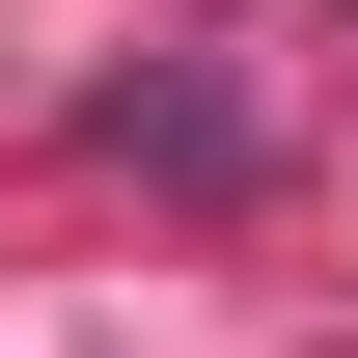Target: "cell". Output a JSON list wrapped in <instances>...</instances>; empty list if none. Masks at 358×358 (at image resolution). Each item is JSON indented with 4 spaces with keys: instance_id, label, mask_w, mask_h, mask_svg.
<instances>
[]
</instances>
